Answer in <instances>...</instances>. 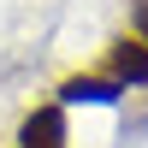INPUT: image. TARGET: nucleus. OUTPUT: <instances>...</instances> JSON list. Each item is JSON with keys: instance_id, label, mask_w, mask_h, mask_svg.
<instances>
[{"instance_id": "f257e3e1", "label": "nucleus", "mask_w": 148, "mask_h": 148, "mask_svg": "<svg viewBox=\"0 0 148 148\" xmlns=\"http://www.w3.org/2000/svg\"><path fill=\"white\" fill-rule=\"evenodd\" d=\"M101 71L113 83H125V95L130 89H148V42H142L136 30H130V36H113L107 53H101Z\"/></svg>"}, {"instance_id": "f03ea898", "label": "nucleus", "mask_w": 148, "mask_h": 148, "mask_svg": "<svg viewBox=\"0 0 148 148\" xmlns=\"http://www.w3.org/2000/svg\"><path fill=\"white\" fill-rule=\"evenodd\" d=\"M18 148H65V107L59 101L30 107L24 125H18Z\"/></svg>"}, {"instance_id": "7ed1b4c3", "label": "nucleus", "mask_w": 148, "mask_h": 148, "mask_svg": "<svg viewBox=\"0 0 148 148\" xmlns=\"http://www.w3.org/2000/svg\"><path fill=\"white\" fill-rule=\"evenodd\" d=\"M77 101H89V107L125 101V83H113L101 65H95V71H77V77H65V83H59V107H77Z\"/></svg>"}, {"instance_id": "20e7f679", "label": "nucleus", "mask_w": 148, "mask_h": 148, "mask_svg": "<svg viewBox=\"0 0 148 148\" xmlns=\"http://www.w3.org/2000/svg\"><path fill=\"white\" fill-rule=\"evenodd\" d=\"M130 30L148 42V0H130Z\"/></svg>"}]
</instances>
